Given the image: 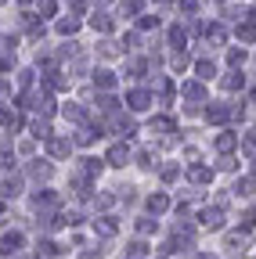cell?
<instances>
[{
  "instance_id": "obj_54",
  "label": "cell",
  "mask_w": 256,
  "mask_h": 259,
  "mask_svg": "<svg viewBox=\"0 0 256 259\" xmlns=\"http://www.w3.org/2000/svg\"><path fill=\"white\" fill-rule=\"evenodd\" d=\"M152 4H159V8H166V4H177V0H152Z\"/></svg>"
},
{
  "instance_id": "obj_25",
  "label": "cell",
  "mask_w": 256,
  "mask_h": 259,
  "mask_svg": "<svg viewBox=\"0 0 256 259\" xmlns=\"http://www.w3.org/2000/svg\"><path fill=\"white\" fill-rule=\"evenodd\" d=\"M137 29H141V32H148V29H159V15H148V11H141V15H137Z\"/></svg>"
},
{
  "instance_id": "obj_41",
  "label": "cell",
  "mask_w": 256,
  "mask_h": 259,
  "mask_svg": "<svg viewBox=\"0 0 256 259\" xmlns=\"http://www.w3.org/2000/svg\"><path fill=\"white\" fill-rule=\"evenodd\" d=\"M152 130H163V134H170V130H173V119L159 115V119H152Z\"/></svg>"
},
{
  "instance_id": "obj_10",
  "label": "cell",
  "mask_w": 256,
  "mask_h": 259,
  "mask_svg": "<svg viewBox=\"0 0 256 259\" xmlns=\"http://www.w3.org/2000/svg\"><path fill=\"white\" fill-rule=\"evenodd\" d=\"M0 194H4V198H18L22 194V177H8L4 184H0Z\"/></svg>"
},
{
  "instance_id": "obj_21",
  "label": "cell",
  "mask_w": 256,
  "mask_h": 259,
  "mask_svg": "<svg viewBox=\"0 0 256 259\" xmlns=\"http://www.w3.org/2000/svg\"><path fill=\"white\" fill-rule=\"evenodd\" d=\"M188 177L195 180V184H209V180H213V169H209V166H191Z\"/></svg>"
},
{
  "instance_id": "obj_15",
  "label": "cell",
  "mask_w": 256,
  "mask_h": 259,
  "mask_svg": "<svg viewBox=\"0 0 256 259\" xmlns=\"http://www.w3.org/2000/svg\"><path fill=\"white\" fill-rule=\"evenodd\" d=\"M80 173L94 180V177L101 173V158H80Z\"/></svg>"
},
{
  "instance_id": "obj_36",
  "label": "cell",
  "mask_w": 256,
  "mask_h": 259,
  "mask_svg": "<svg viewBox=\"0 0 256 259\" xmlns=\"http://www.w3.org/2000/svg\"><path fill=\"white\" fill-rule=\"evenodd\" d=\"M224 87H228V90H238V87H245V76H242V72L235 69V72H231L228 79H224Z\"/></svg>"
},
{
  "instance_id": "obj_32",
  "label": "cell",
  "mask_w": 256,
  "mask_h": 259,
  "mask_svg": "<svg viewBox=\"0 0 256 259\" xmlns=\"http://www.w3.org/2000/svg\"><path fill=\"white\" fill-rule=\"evenodd\" d=\"M94 137H101V134H98V130H90V126H83L76 134V144H94Z\"/></svg>"
},
{
  "instance_id": "obj_17",
  "label": "cell",
  "mask_w": 256,
  "mask_h": 259,
  "mask_svg": "<svg viewBox=\"0 0 256 259\" xmlns=\"http://www.w3.org/2000/svg\"><path fill=\"white\" fill-rule=\"evenodd\" d=\"M206 40H209V44H216V47H220V44H224V40H228V29H224V25H220V22H216V25H206Z\"/></svg>"
},
{
  "instance_id": "obj_52",
  "label": "cell",
  "mask_w": 256,
  "mask_h": 259,
  "mask_svg": "<svg viewBox=\"0 0 256 259\" xmlns=\"http://www.w3.org/2000/svg\"><path fill=\"white\" fill-rule=\"evenodd\" d=\"M80 259H101V248H98V252H94V248H90V252H83Z\"/></svg>"
},
{
  "instance_id": "obj_48",
  "label": "cell",
  "mask_w": 256,
  "mask_h": 259,
  "mask_svg": "<svg viewBox=\"0 0 256 259\" xmlns=\"http://www.w3.org/2000/svg\"><path fill=\"white\" fill-rule=\"evenodd\" d=\"M228 245L235 248V245H245V231H235V234H228Z\"/></svg>"
},
{
  "instance_id": "obj_19",
  "label": "cell",
  "mask_w": 256,
  "mask_h": 259,
  "mask_svg": "<svg viewBox=\"0 0 256 259\" xmlns=\"http://www.w3.org/2000/svg\"><path fill=\"white\" fill-rule=\"evenodd\" d=\"M33 8H36L40 18H54V15H58V0H36Z\"/></svg>"
},
{
  "instance_id": "obj_1",
  "label": "cell",
  "mask_w": 256,
  "mask_h": 259,
  "mask_svg": "<svg viewBox=\"0 0 256 259\" xmlns=\"http://www.w3.org/2000/svg\"><path fill=\"white\" fill-rule=\"evenodd\" d=\"M80 25H83V18L80 15H61L58 22H54V32H58V36H76V32H80Z\"/></svg>"
},
{
  "instance_id": "obj_50",
  "label": "cell",
  "mask_w": 256,
  "mask_h": 259,
  "mask_svg": "<svg viewBox=\"0 0 256 259\" xmlns=\"http://www.w3.org/2000/svg\"><path fill=\"white\" fill-rule=\"evenodd\" d=\"M235 166H238V162H235L231 155H224V158H220V169H235Z\"/></svg>"
},
{
  "instance_id": "obj_11",
  "label": "cell",
  "mask_w": 256,
  "mask_h": 259,
  "mask_svg": "<svg viewBox=\"0 0 256 259\" xmlns=\"http://www.w3.org/2000/svg\"><path fill=\"white\" fill-rule=\"evenodd\" d=\"M141 8H144V0H119V15L123 18H137Z\"/></svg>"
},
{
  "instance_id": "obj_49",
  "label": "cell",
  "mask_w": 256,
  "mask_h": 259,
  "mask_svg": "<svg viewBox=\"0 0 256 259\" xmlns=\"http://www.w3.org/2000/svg\"><path fill=\"white\" fill-rule=\"evenodd\" d=\"M137 231H141V234H152V231H155V220H137Z\"/></svg>"
},
{
  "instance_id": "obj_34",
  "label": "cell",
  "mask_w": 256,
  "mask_h": 259,
  "mask_svg": "<svg viewBox=\"0 0 256 259\" xmlns=\"http://www.w3.org/2000/svg\"><path fill=\"white\" fill-rule=\"evenodd\" d=\"M98 108H101L105 115H112V112L119 108V101H116V97H112V94H105V97H101V101H98Z\"/></svg>"
},
{
  "instance_id": "obj_13",
  "label": "cell",
  "mask_w": 256,
  "mask_h": 259,
  "mask_svg": "<svg viewBox=\"0 0 256 259\" xmlns=\"http://www.w3.org/2000/svg\"><path fill=\"white\" fill-rule=\"evenodd\" d=\"M94 87H98V90H112V87H116V72L98 69V72H94Z\"/></svg>"
},
{
  "instance_id": "obj_18",
  "label": "cell",
  "mask_w": 256,
  "mask_h": 259,
  "mask_svg": "<svg viewBox=\"0 0 256 259\" xmlns=\"http://www.w3.org/2000/svg\"><path fill=\"white\" fill-rule=\"evenodd\" d=\"M235 144H238V137H235V134H220V137H216V151H220V155H231V151H235Z\"/></svg>"
},
{
  "instance_id": "obj_33",
  "label": "cell",
  "mask_w": 256,
  "mask_h": 259,
  "mask_svg": "<svg viewBox=\"0 0 256 259\" xmlns=\"http://www.w3.org/2000/svg\"><path fill=\"white\" fill-rule=\"evenodd\" d=\"M170 65H173V72H184V69H188V54H184V51H173Z\"/></svg>"
},
{
  "instance_id": "obj_23",
  "label": "cell",
  "mask_w": 256,
  "mask_h": 259,
  "mask_svg": "<svg viewBox=\"0 0 256 259\" xmlns=\"http://www.w3.org/2000/svg\"><path fill=\"white\" fill-rule=\"evenodd\" d=\"M54 202H58L54 191H36V194H33V205H36V209H47V205H54Z\"/></svg>"
},
{
  "instance_id": "obj_45",
  "label": "cell",
  "mask_w": 256,
  "mask_h": 259,
  "mask_svg": "<svg viewBox=\"0 0 256 259\" xmlns=\"http://www.w3.org/2000/svg\"><path fill=\"white\" fill-rule=\"evenodd\" d=\"M65 8H69L72 15H83V11H87V0H65Z\"/></svg>"
},
{
  "instance_id": "obj_27",
  "label": "cell",
  "mask_w": 256,
  "mask_h": 259,
  "mask_svg": "<svg viewBox=\"0 0 256 259\" xmlns=\"http://www.w3.org/2000/svg\"><path fill=\"white\" fill-rule=\"evenodd\" d=\"M228 65H231V69H242V65H245V47H231L228 51Z\"/></svg>"
},
{
  "instance_id": "obj_3",
  "label": "cell",
  "mask_w": 256,
  "mask_h": 259,
  "mask_svg": "<svg viewBox=\"0 0 256 259\" xmlns=\"http://www.w3.org/2000/svg\"><path fill=\"white\" fill-rule=\"evenodd\" d=\"M202 227H209V231H220V227H224V209L220 205H213V209H202Z\"/></svg>"
},
{
  "instance_id": "obj_35",
  "label": "cell",
  "mask_w": 256,
  "mask_h": 259,
  "mask_svg": "<svg viewBox=\"0 0 256 259\" xmlns=\"http://www.w3.org/2000/svg\"><path fill=\"white\" fill-rule=\"evenodd\" d=\"M15 69V51H0V72H11Z\"/></svg>"
},
{
  "instance_id": "obj_2",
  "label": "cell",
  "mask_w": 256,
  "mask_h": 259,
  "mask_svg": "<svg viewBox=\"0 0 256 259\" xmlns=\"http://www.w3.org/2000/svg\"><path fill=\"white\" fill-rule=\"evenodd\" d=\"M90 25H94V29H98V32H112V29H116V22H112V15H108L105 8H94V11H90Z\"/></svg>"
},
{
  "instance_id": "obj_28",
  "label": "cell",
  "mask_w": 256,
  "mask_h": 259,
  "mask_svg": "<svg viewBox=\"0 0 256 259\" xmlns=\"http://www.w3.org/2000/svg\"><path fill=\"white\" fill-rule=\"evenodd\" d=\"M242 151L249 155V158H256V134L249 130V134H242Z\"/></svg>"
},
{
  "instance_id": "obj_58",
  "label": "cell",
  "mask_w": 256,
  "mask_h": 259,
  "mask_svg": "<svg viewBox=\"0 0 256 259\" xmlns=\"http://www.w3.org/2000/svg\"><path fill=\"white\" fill-rule=\"evenodd\" d=\"M199 259H216V255H199Z\"/></svg>"
},
{
  "instance_id": "obj_46",
  "label": "cell",
  "mask_w": 256,
  "mask_h": 259,
  "mask_svg": "<svg viewBox=\"0 0 256 259\" xmlns=\"http://www.w3.org/2000/svg\"><path fill=\"white\" fill-rule=\"evenodd\" d=\"M126 69H130V76H141V72H144V69H148V65H144V61H141V58H134V61H130V65H126Z\"/></svg>"
},
{
  "instance_id": "obj_31",
  "label": "cell",
  "mask_w": 256,
  "mask_h": 259,
  "mask_svg": "<svg viewBox=\"0 0 256 259\" xmlns=\"http://www.w3.org/2000/svg\"><path fill=\"white\" fill-rule=\"evenodd\" d=\"M61 112H65V119H72V122H83V119H87V112H83L80 105H65Z\"/></svg>"
},
{
  "instance_id": "obj_24",
  "label": "cell",
  "mask_w": 256,
  "mask_h": 259,
  "mask_svg": "<svg viewBox=\"0 0 256 259\" xmlns=\"http://www.w3.org/2000/svg\"><path fill=\"white\" fill-rule=\"evenodd\" d=\"M184 97H188V101H202V97H206V87H202V83H184Z\"/></svg>"
},
{
  "instance_id": "obj_53",
  "label": "cell",
  "mask_w": 256,
  "mask_h": 259,
  "mask_svg": "<svg viewBox=\"0 0 256 259\" xmlns=\"http://www.w3.org/2000/svg\"><path fill=\"white\" fill-rule=\"evenodd\" d=\"M245 18H249V22H256V4H252V8L245 11Z\"/></svg>"
},
{
  "instance_id": "obj_5",
  "label": "cell",
  "mask_w": 256,
  "mask_h": 259,
  "mask_svg": "<svg viewBox=\"0 0 256 259\" xmlns=\"http://www.w3.org/2000/svg\"><path fill=\"white\" fill-rule=\"evenodd\" d=\"M126 105H130L134 112H144L152 105V94L148 90H130V94H126Z\"/></svg>"
},
{
  "instance_id": "obj_59",
  "label": "cell",
  "mask_w": 256,
  "mask_h": 259,
  "mask_svg": "<svg viewBox=\"0 0 256 259\" xmlns=\"http://www.w3.org/2000/svg\"><path fill=\"white\" fill-rule=\"evenodd\" d=\"M22 259H36V255H22Z\"/></svg>"
},
{
  "instance_id": "obj_44",
  "label": "cell",
  "mask_w": 256,
  "mask_h": 259,
  "mask_svg": "<svg viewBox=\"0 0 256 259\" xmlns=\"http://www.w3.org/2000/svg\"><path fill=\"white\" fill-rule=\"evenodd\" d=\"M40 252H44V255H58L61 245H58V241H40Z\"/></svg>"
},
{
  "instance_id": "obj_42",
  "label": "cell",
  "mask_w": 256,
  "mask_h": 259,
  "mask_svg": "<svg viewBox=\"0 0 256 259\" xmlns=\"http://www.w3.org/2000/svg\"><path fill=\"white\" fill-rule=\"evenodd\" d=\"M33 76H36L33 69H22V72H18V87H22V90H29V87H33Z\"/></svg>"
},
{
  "instance_id": "obj_40",
  "label": "cell",
  "mask_w": 256,
  "mask_h": 259,
  "mask_svg": "<svg viewBox=\"0 0 256 259\" xmlns=\"http://www.w3.org/2000/svg\"><path fill=\"white\" fill-rule=\"evenodd\" d=\"M256 191V180H238L235 184V194H242V198H245V194H252Z\"/></svg>"
},
{
  "instance_id": "obj_61",
  "label": "cell",
  "mask_w": 256,
  "mask_h": 259,
  "mask_svg": "<svg viewBox=\"0 0 256 259\" xmlns=\"http://www.w3.org/2000/svg\"><path fill=\"white\" fill-rule=\"evenodd\" d=\"M4 4H8V0H0V8H4Z\"/></svg>"
},
{
  "instance_id": "obj_22",
  "label": "cell",
  "mask_w": 256,
  "mask_h": 259,
  "mask_svg": "<svg viewBox=\"0 0 256 259\" xmlns=\"http://www.w3.org/2000/svg\"><path fill=\"white\" fill-rule=\"evenodd\" d=\"M51 166H47V162H33V166H29V177H33V180H51Z\"/></svg>"
},
{
  "instance_id": "obj_16",
  "label": "cell",
  "mask_w": 256,
  "mask_h": 259,
  "mask_svg": "<svg viewBox=\"0 0 256 259\" xmlns=\"http://www.w3.org/2000/svg\"><path fill=\"white\" fill-rule=\"evenodd\" d=\"M148 209H152L155 216H159V212H166V209H170V198H166V194H163V191H155V194H152V198H148Z\"/></svg>"
},
{
  "instance_id": "obj_12",
  "label": "cell",
  "mask_w": 256,
  "mask_h": 259,
  "mask_svg": "<svg viewBox=\"0 0 256 259\" xmlns=\"http://www.w3.org/2000/svg\"><path fill=\"white\" fill-rule=\"evenodd\" d=\"M184 44H188V32H184V25H180V22H173V25H170V47H173V51H180Z\"/></svg>"
},
{
  "instance_id": "obj_7",
  "label": "cell",
  "mask_w": 256,
  "mask_h": 259,
  "mask_svg": "<svg viewBox=\"0 0 256 259\" xmlns=\"http://www.w3.org/2000/svg\"><path fill=\"white\" fill-rule=\"evenodd\" d=\"M126 158H130L126 144H112V148H108V155H105V162H108V166H126Z\"/></svg>"
},
{
  "instance_id": "obj_6",
  "label": "cell",
  "mask_w": 256,
  "mask_h": 259,
  "mask_svg": "<svg viewBox=\"0 0 256 259\" xmlns=\"http://www.w3.org/2000/svg\"><path fill=\"white\" fill-rule=\"evenodd\" d=\"M47 151H51L54 158H69V151H72V144H69L65 137H47Z\"/></svg>"
},
{
  "instance_id": "obj_8",
  "label": "cell",
  "mask_w": 256,
  "mask_h": 259,
  "mask_svg": "<svg viewBox=\"0 0 256 259\" xmlns=\"http://www.w3.org/2000/svg\"><path fill=\"white\" fill-rule=\"evenodd\" d=\"M235 36H238L242 44H256V22L242 18V22H238V29H235Z\"/></svg>"
},
{
  "instance_id": "obj_47",
  "label": "cell",
  "mask_w": 256,
  "mask_h": 259,
  "mask_svg": "<svg viewBox=\"0 0 256 259\" xmlns=\"http://www.w3.org/2000/svg\"><path fill=\"white\" fill-rule=\"evenodd\" d=\"M242 227L249 231V227H256V209H245V216H242Z\"/></svg>"
},
{
  "instance_id": "obj_4",
  "label": "cell",
  "mask_w": 256,
  "mask_h": 259,
  "mask_svg": "<svg viewBox=\"0 0 256 259\" xmlns=\"http://www.w3.org/2000/svg\"><path fill=\"white\" fill-rule=\"evenodd\" d=\"M90 227H94V234H101V238H116V234H119L116 220H108V216H98V220H94Z\"/></svg>"
},
{
  "instance_id": "obj_57",
  "label": "cell",
  "mask_w": 256,
  "mask_h": 259,
  "mask_svg": "<svg viewBox=\"0 0 256 259\" xmlns=\"http://www.w3.org/2000/svg\"><path fill=\"white\" fill-rule=\"evenodd\" d=\"M94 4H98V8H101V4H112V0H94Z\"/></svg>"
},
{
  "instance_id": "obj_9",
  "label": "cell",
  "mask_w": 256,
  "mask_h": 259,
  "mask_svg": "<svg viewBox=\"0 0 256 259\" xmlns=\"http://www.w3.org/2000/svg\"><path fill=\"white\" fill-rule=\"evenodd\" d=\"M22 248V234L18 231H8L4 238H0V252H4V255H11V252H18Z\"/></svg>"
},
{
  "instance_id": "obj_43",
  "label": "cell",
  "mask_w": 256,
  "mask_h": 259,
  "mask_svg": "<svg viewBox=\"0 0 256 259\" xmlns=\"http://www.w3.org/2000/svg\"><path fill=\"white\" fill-rule=\"evenodd\" d=\"M94 205H98V209H112V205H116V194H98Z\"/></svg>"
},
{
  "instance_id": "obj_55",
  "label": "cell",
  "mask_w": 256,
  "mask_h": 259,
  "mask_svg": "<svg viewBox=\"0 0 256 259\" xmlns=\"http://www.w3.org/2000/svg\"><path fill=\"white\" fill-rule=\"evenodd\" d=\"M4 94H8V83H4V79H0V97H4Z\"/></svg>"
},
{
  "instance_id": "obj_38",
  "label": "cell",
  "mask_w": 256,
  "mask_h": 259,
  "mask_svg": "<svg viewBox=\"0 0 256 259\" xmlns=\"http://www.w3.org/2000/svg\"><path fill=\"white\" fill-rule=\"evenodd\" d=\"M98 47H101V54H105V58H119V44H116V40H101Z\"/></svg>"
},
{
  "instance_id": "obj_51",
  "label": "cell",
  "mask_w": 256,
  "mask_h": 259,
  "mask_svg": "<svg viewBox=\"0 0 256 259\" xmlns=\"http://www.w3.org/2000/svg\"><path fill=\"white\" fill-rule=\"evenodd\" d=\"M123 44H130V47H137V44H141V36H137V32H126V36H123Z\"/></svg>"
},
{
  "instance_id": "obj_29",
  "label": "cell",
  "mask_w": 256,
  "mask_h": 259,
  "mask_svg": "<svg viewBox=\"0 0 256 259\" xmlns=\"http://www.w3.org/2000/svg\"><path fill=\"white\" fill-rule=\"evenodd\" d=\"M33 137H36V141H47V137H51V126H47V119H36V122H33Z\"/></svg>"
},
{
  "instance_id": "obj_30",
  "label": "cell",
  "mask_w": 256,
  "mask_h": 259,
  "mask_svg": "<svg viewBox=\"0 0 256 259\" xmlns=\"http://www.w3.org/2000/svg\"><path fill=\"white\" fill-rule=\"evenodd\" d=\"M199 8H202V0H177V11L180 15H195Z\"/></svg>"
},
{
  "instance_id": "obj_39",
  "label": "cell",
  "mask_w": 256,
  "mask_h": 259,
  "mask_svg": "<svg viewBox=\"0 0 256 259\" xmlns=\"http://www.w3.org/2000/svg\"><path fill=\"white\" fill-rule=\"evenodd\" d=\"M159 177H163L166 184H173V180L180 177V166H173V162H170V166H163V173H159Z\"/></svg>"
},
{
  "instance_id": "obj_56",
  "label": "cell",
  "mask_w": 256,
  "mask_h": 259,
  "mask_svg": "<svg viewBox=\"0 0 256 259\" xmlns=\"http://www.w3.org/2000/svg\"><path fill=\"white\" fill-rule=\"evenodd\" d=\"M18 4H22V8H29V4H36V0H18Z\"/></svg>"
},
{
  "instance_id": "obj_20",
  "label": "cell",
  "mask_w": 256,
  "mask_h": 259,
  "mask_svg": "<svg viewBox=\"0 0 256 259\" xmlns=\"http://www.w3.org/2000/svg\"><path fill=\"white\" fill-rule=\"evenodd\" d=\"M206 119H209V122H228V119H231V108L213 105V108H206Z\"/></svg>"
},
{
  "instance_id": "obj_37",
  "label": "cell",
  "mask_w": 256,
  "mask_h": 259,
  "mask_svg": "<svg viewBox=\"0 0 256 259\" xmlns=\"http://www.w3.org/2000/svg\"><path fill=\"white\" fill-rule=\"evenodd\" d=\"M126 255H130V259H144V255H148V245H144V241H134L130 248H126Z\"/></svg>"
},
{
  "instance_id": "obj_60",
  "label": "cell",
  "mask_w": 256,
  "mask_h": 259,
  "mask_svg": "<svg viewBox=\"0 0 256 259\" xmlns=\"http://www.w3.org/2000/svg\"><path fill=\"white\" fill-rule=\"evenodd\" d=\"M252 173H256V158H252Z\"/></svg>"
},
{
  "instance_id": "obj_26",
  "label": "cell",
  "mask_w": 256,
  "mask_h": 259,
  "mask_svg": "<svg viewBox=\"0 0 256 259\" xmlns=\"http://www.w3.org/2000/svg\"><path fill=\"white\" fill-rule=\"evenodd\" d=\"M195 72H199L202 79H213V76H216V65H213L209 58H202V61H195Z\"/></svg>"
},
{
  "instance_id": "obj_14",
  "label": "cell",
  "mask_w": 256,
  "mask_h": 259,
  "mask_svg": "<svg viewBox=\"0 0 256 259\" xmlns=\"http://www.w3.org/2000/svg\"><path fill=\"white\" fill-rule=\"evenodd\" d=\"M0 126H8V130H18L22 126V115L15 108H0Z\"/></svg>"
}]
</instances>
